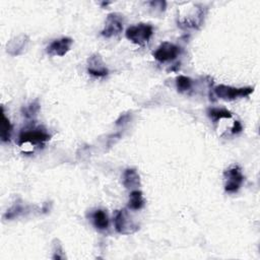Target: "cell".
Masks as SVG:
<instances>
[{
	"label": "cell",
	"instance_id": "obj_1",
	"mask_svg": "<svg viewBox=\"0 0 260 260\" xmlns=\"http://www.w3.org/2000/svg\"><path fill=\"white\" fill-rule=\"evenodd\" d=\"M153 34V28L150 24L138 23L136 25H131L126 29L125 36L132 43L143 46L145 45Z\"/></svg>",
	"mask_w": 260,
	"mask_h": 260
},
{
	"label": "cell",
	"instance_id": "obj_2",
	"mask_svg": "<svg viewBox=\"0 0 260 260\" xmlns=\"http://www.w3.org/2000/svg\"><path fill=\"white\" fill-rule=\"evenodd\" d=\"M114 225L116 232L121 235H131L139 230V225L130 217L125 209L115 212Z\"/></svg>",
	"mask_w": 260,
	"mask_h": 260
},
{
	"label": "cell",
	"instance_id": "obj_3",
	"mask_svg": "<svg viewBox=\"0 0 260 260\" xmlns=\"http://www.w3.org/2000/svg\"><path fill=\"white\" fill-rule=\"evenodd\" d=\"M253 90V87H234L225 84H219L213 89L215 95L224 101H233L238 98L248 96Z\"/></svg>",
	"mask_w": 260,
	"mask_h": 260
},
{
	"label": "cell",
	"instance_id": "obj_4",
	"mask_svg": "<svg viewBox=\"0 0 260 260\" xmlns=\"http://www.w3.org/2000/svg\"><path fill=\"white\" fill-rule=\"evenodd\" d=\"M224 190L228 193L237 192L244 182V176L239 166L235 165L230 167L223 172Z\"/></svg>",
	"mask_w": 260,
	"mask_h": 260
},
{
	"label": "cell",
	"instance_id": "obj_5",
	"mask_svg": "<svg viewBox=\"0 0 260 260\" xmlns=\"http://www.w3.org/2000/svg\"><path fill=\"white\" fill-rule=\"evenodd\" d=\"M50 134L47 133L44 129L34 128L22 131L18 137V144L30 143V144H41L50 139Z\"/></svg>",
	"mask_w": 260,
	"mask_h": 260
},
{
	"label": "cell",
	"instance_id": "obj_6",
	"mask_svg": "<svg viewBox=\"0 0 260 260\" xmlns=\"http://www.w3.org/2000/svg\"><path fill=\"white\" fill-rule=\"evenodd\" d=\"M123 17L119 13H110L107 16L105 26L101 31L102 36L112 38L118 36L123 30Z\"/></svg>",
	"mask_w": 260,
	"mask_h": 260
},
{
	"label": "cell",
	"instance_id": "obj_7",
	"mask_svg": "<svg viewBox=\"0 0 260 260\" xmlns=\"http://www.w3.org/2000/svg\"><path fill=\"white\" fill-rule=\"evenodd\" d=\"M180 48L173 43L164 42L153 53V57L158 62H168L176 59L180 54Z\"/></svg>",
	"mask_w": 260,
	"mask_h": 260
},
{
	"label": "cell",
	"instance_id": "obj_8",
	"mask_svg": "<svg viewBox=\"0 0 260 260\" xmlns=\"http://www.w3.org/2000/svg\"><path fill=\"white\" fill-rule=\"evenodd\" d=\"M73 44V40L68 37H63L61 39L53 41L47 47V53L50 56H64L71 48Z\"/></svg>",
	"mask_w": 260,
	"mask_h": 260
},
{
	"label": "cell",
	"instance_id": "obj_9",
	"mask_svg": "<svg viewBox=\"0 0 260 260\" xmlns=\"http://www.w3.org/2000/svg\"><path fill=\"white\" fill-rule=\"evenodd\" d=\"M87 72L96 77H104L108 74L109 70L100 54H92L87 59Z\"/></svg>",
	"mask_w": 260,
	"mask_h": 260
},
{
	"label": "cell",
	"instance_id": "obj_10",
	"mask_svg": "<svg viewBox=\"0 0 260 260\" xmlns=\"http://www.w3.org/2000/svg\"><path fill=\"white\" fill-rule=\"evenodd\" d=\"M28 42H29V38L26 35L21 34L19 36H16L7 43L6 51L9 55L17 56L25 51L28 45Z\"/></svg>",
	"mask_w": 260,
	"mask_h": 260
},
{
	"label": "cell",
	"instance_id": "obj_11",
	"mask_svg": "<svg viewBox=\"0 0 260 260\" xmlns=\"http://www.w3.org/2000/svg\"><path fill=\"white\" fill-rule=\"evenodd\" d=\"M123 185L129 190H137L140 186V177L135 169H127L124 171Z\"/></svg>",
	"mask_w": 260,
	"mask_h": 260
},
{
	"label": "cell",
	"instance_id": "obj_12",
	"mask_svg": "<svg viewBox=\"0 0 260 260\" xmlns=\"http://www.w3.org/2000/svg\"><path fill=\"white\" fill-rule=\"evenodd\" d=\"M91 220L93 225L101 231L107 230L109 226V216L103 209H96L91 213Z\"/></svg>",
	"mask_w": 260,
	"mask_h": 260
},
{
	"label": "cell",
	"instance_id": "obj_13",
	"mask_svg": "<svg viewBox=\"0 0 260 260\" xmlns=\"http://www.w3.org/2000/svg\"><path fill=\"white\" fill-rule=\"evenodd\" d=\"M11 132H12V125H11L9 119L5 116L4 109L2 108V112H1V131H0L1 140L3 142L9 141L10 136H11Z\"/></svg>",
	"mask_w": 260,
	"mask_h": 260
},
{
	"label": "cell",
	"instance_id": "obj_14",
	"mask_svg": "<svg viewBox=\"0 0 260 260\" xmlns=\"http://www.w3.org/2000/svg\"><path fill=\"white\" fill-rule=\"evenodd\" d=\"M144 206V198L142 195V192L137 190H132L129 196L128 201V207L132 210H138L141 209Z\"/></svg>",
	"mask_w": 260,
	"mask_h": 260
},
{
	"label": "cell",
	"instance_id": "obj_15",
	"mask_svg": "<svg viewBox=\"0 0 260 260\" xmlns=\"http://www.w3.org/2000/svg\"><path fill=\"white\" fill-rule=\"evenodd\" d=\"M207 114L209 116L210 119H212V121L216 122L220 119H228V118H232V113L225 109H219V108H210L207 111Z\"/></svg>",
	"mask_w": 260,
	"mask_h": 260
},
{
	"label": "cell",
	"instance_id": "obj_16",
	"mask_svg": "<svg viewBox=\"0 0 260 260\" xmlns=\"http://www.w3.org/2000/svg\"><path fill=\"white\" fill-rule=\"evenodd\" d=\"M176 86L178 91L180 92H185L192 87V80L190 77L185 76V75H179L176 78Z\"/></svg>",
	"mask_w": 260,
	"mask_h": 260
},
{
	"label": "cell",
	"instance_id": "obj_17",
	"mask_svg": "<svg viewBox=\"0 0 260 260\" xmlns=\"http://www.w3.org/2000/svg\"><path fill=\"white\" fill-rule=\"evenodd\" d=\"M24 210V207L20 204V203H15L14 205H12L7 211L6 213L4 214V218L5 219H12V218H15L17 217L21 212H23Z\"/></svg>",
	"mask_w": 260,
	"mask_h": 260
},
{
	"label": "cell",
	"instance_id": "obj_18",
	"mask_svg": "<svg viewBox=\"0 0 260 260\" xmlns=\"http://www.w3.org/2000/svg\"><path fill=\"white\" fill-rule=\"evenodd\" d=\"M39 110H40V105L38 101H35L30 103L28 106L22 108V115L26 118H32L34 116L37 115Z\"/></svg>",
	"mask_w": 260,
	"mask_h": 260
},
{
	"label": "cell",
	"instance_id": "obj_19",
	"mask_svg": "<svg viewBox=\"0 0 260 260\" xmlns=\"http://www.w3.org/2000/svg\"><path fill=\"white\" fill-rule=\"evenodd\" d=\"M56 243L54 244V256L53 259H63L65 256L63 254V249L61 244L59 243L58 240H55Z\"/></svg>",
	"mask_w": 260,
	"mask_h": 260
},
{
	"label": "cell",
	"instance_id": "obj_20",
	"mask_svg": "<svg viewBox=\"0 0 260 260\" xmlns=\"http://www.w3.org/2000/svg\"><path fill=\"white\" fill-rule=\"evenodd\" d=\"M242 130H243V126H242L241 122H240V121H235L234 127L232 128V133H233V134H237V133L241 132Z\"/></svg>",
	"mask_w": 260,
	"mask_h": 260
}]
</instances>
